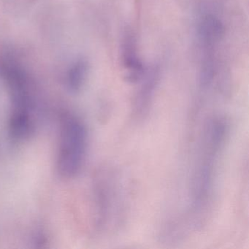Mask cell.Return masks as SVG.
I'll return each instance as SVG.
<instances>
[{
	"label": "cell",
	"instance_id": "6da1fadb",
	"mask_svg": "<svg viewBox=\"0 0 249 249\" xmlns=\"http://www.w3.org/2000/svg\"><path fill=\"white\" fill-rule=\"evenodd\" d=\"M230 132L226 116L215 115L205 121L192 172L190 202L178 224L187 234L203 225L212 208L218 167Z\"/></svg>",
	"mask_w": 249,
	"mask_h": 249
},
{
	"label": "cell",
	"instance_id": "8992f818",
	"mask_svg": "<svg viewBox=\"0 0 249 249\" xmlns=\"http://www.w3.org/2000/svg\"><path fill=\"white\" fill-rule=\"evenodd\" d=\"M87 73V65L84 62H78L70 70L68 77V87L71 91L81 89Z\"/></svg>",
	"mask_w": 249,
	"mask_h": 249
},
{
	"label": "cell",
	"instance_id": "277c9868",
	"mask_svg": "<svg viewBox=\"0 0 249 249\" xmlns=\"http://www.w3.org/2000/svg\"><path fill=\"white\" fill-rule=\"evenodd\" d=\"M5 72L11 95L10 134L14 141L21 142L33 131V100L23 72L16 68H8Z\"/></svg>",
	"mask_w": 249,
	"mask_h": 249
},
{
	"label": "cell",
	"instance_id": "5b68a950",
	"mask_svg": "<svg viewBox=\"0 0 249 249\" xmlns=\"http://www.w3.org/2000/svg\"><path fill=\"white\" fill-rule=\"evenodd\" d=\"M122 48V58L124 65L127 71L128 78L132 81H136L141 75L142 69L137 56L135 42L132 36H126Z\"/></svg>",
	"mask_w": 249,
	"mask_h": 249
},
{
	"label": "cell",
	"instance_id": "7a4b0ae2",
	"mask_svg": "<svg viewBox=\"0 0 249 249\" xmlns=\"http://www.w3.org/2000/svg\"><path fill=\"white\" fill-rule=\"evenodd\" d=\"M95 180L96 227L100 232H115L122 227L126 211L122 178L113 167H105Z\"/></svg>",
	"mask_w": 249,
	"mask_h": 249
},
{
	"label": "cell",
	"instance_id": "3957f363",
	"mask_svg": "<svg viewBox=\"0 0 249 249\" xmlns=\"http://www.w3.org/2000/svg\"><path fill=\"white\" fill-rule=\"evenodd\" d=\"M88 145L87 126L79 116L65 115L61 124L56 154V170L61 178L71 179L81 171Z\"/></svg>",
	"mask_w": 249,
	"mask_h": 249
}]
</instances>
